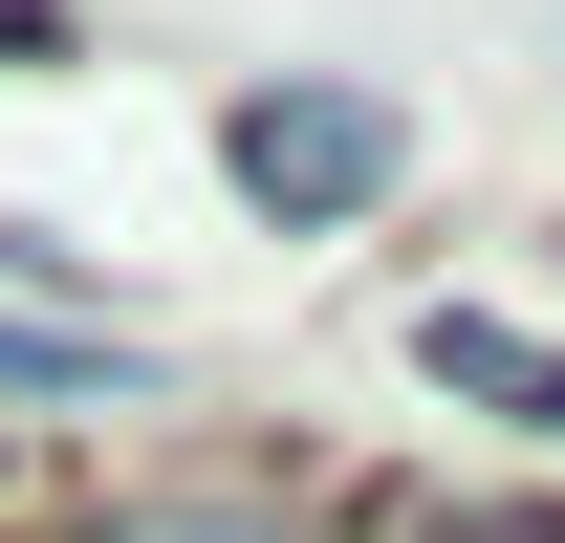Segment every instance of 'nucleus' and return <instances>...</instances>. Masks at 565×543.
Returning <instances> with one entry per match:
<instances>
[{
	"label": "nucleus",
	"instance_id": "3",
	"mask_svg": "<svg viewBox=\"0 0 565 543\" xmlns=\"http://www.w3.org/2000/svg\"><path fill=\"white\" fill-rule=\"evenodd\" d=\"M0 392H109V413H131L152 348H109V327H22V305H0Z\"/></svg>",
	"mask_w": 565,
	"mask_h": 543
},
{
	"label": "nucleus",
	"instance_id": "2",
	"mask_svg": "<svg viewBox=\"0 0 565 543\" xmlns=\"http://www.w3.org/2000/svg\"><path fill=\"white\" fill-rule=\"evenodd\" d=\"M414 370H435V392H479V413H522V392H544V327H500V305H435V327H414Z\"/></svg>",
	"mask_w": 565,
	"mask_h": 543
},
{
	"label": "nucleus",
	"instance_id": "1",
	"mask_svg": "<svg viewBox=\"0 0 565 543\" xmlns=\"http://www.w3.org/2000/svg\"><path fill=\"white\" fill-rule=\"evenodd\" d=\"M217 152H239V196L305 239V217H370V196H392V152H414V131H392L370 87H239V131H217Z\"/></svg>",
	"mask_w": 565,
	"mask_h": 543
},
{
	"label": "nucleus",
	"instance_id": "7",
	"mask_svg": "<svg viewBox=\"0 0 565 543\" xmlns=\"http://www.w3.org/2000/svg\"><path fill=\"white\" fill-rule=\"evenodd\" d=\"M522 413H544V435H565V348H544V392H522Z\"/></svg>",
	"mask_w": 565,
	"mask_h": 543
},
{
	"label": "nucleus",
	"instance_id": "5",
	"mask_svg": "<svg viewBox=\"0 0 565 543\" xmlns=\"http://www.w3.org/2000/svg\"><path fill=\"white\" fill-rule=\"evenodd\" d=\"M44 44H66V22H44V0H0V66H44Z\"/></svg>",
	"mask_w": 565,
	"mask_h": 543
},
{
	"label": "nucleus",
	"instance_id": "4",
	"mask_svg": "<svg viewBox=\"0 0 565 543\" xmlns=\"http://www.w3.org/2000/svg\"><path fill=\"white\" fill-rule=\"evenodd\" d=\"M109 543H282V522H262V500H131Z\"/></svg>",
	"mask_w": 565,
	"mask_h": 543
},
{
	"label": "nucleus",
	"instance_id": "6",
	"mask_svg": "<svg viewBox=\"0 0 565 543\" xmlns=\"http://www.w3.org/2000/svg\"><path fill=\"white\" fill-rule=\"evenodd\" d=\"M435 543H544V522H435Z\"/></svg>",
	"mask_w": 565,
	"mask_h": 543
}]
</instances>
